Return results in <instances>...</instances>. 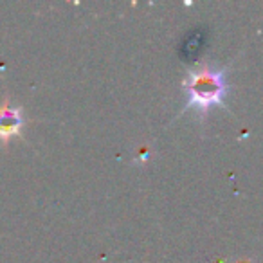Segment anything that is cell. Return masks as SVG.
<instances>
[{
	"instance_id": "cell-2",
	"label": "cell",
	"mask_w": 263,
	"mask_h": 263,
	"mask_svg": "<svg viewBox=\"0 0 263 263\" xmlns=\"http://www.w3.org/2000/svg\"><path fill=\"white\" fill-rule=\"evenodd\" d=\"M24 126V117L18 108L9 105L0 106V141H9Z\"/></svg>"
},
{
	"instance_id": "cell-1",
	"label": "cell",
	"mask_w": 263,
	"mask_h": 263,
	"mask_svg": "<svg viewBox=\"0 0 263 263\" xmlns=\"http://www.w3.org/2000/svg\"><path fill=\"white\" fill-rule=\"evenodd\" d=\"M186 106L184 112L195 110L197 114H208L213 106H222L223 99L229 94V83L223 69L200 67L187 72L184 80Z\"/></svg>"
}]
</instances>
